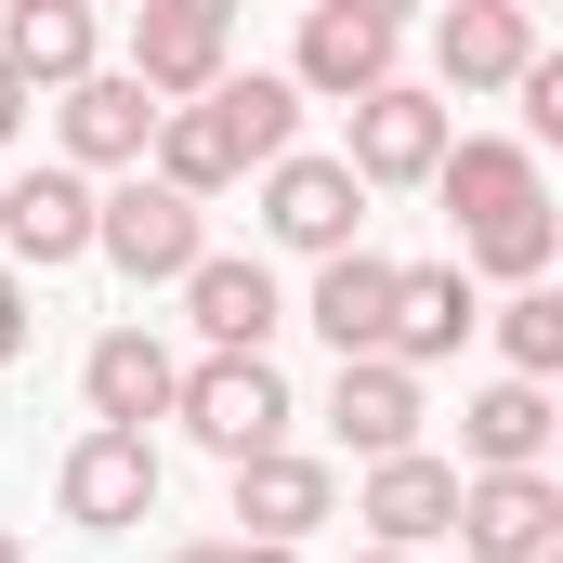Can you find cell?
<instances>
[{
  "label": "cell",
  "instance_id": "3957f363",
  "mask_svg": "<svg viewBox=\"0 0 563 563\" xmlns=\"http://www.w3.org/2000/svg\"><path fill=\"white\" fill-rule=\"evenodd\" d=\"M170 420H184L197 459H250V445H288L301 394L276 380V354H197V367L170 380Z\"/></svg>",
  "mask_w": 563,
  "mask_h": 563
},
{
  "label": "cell",
  "instance_id": "6da1fadb",
  "mask_svg": "<svg viewBox=\"0 0 563 563\" xmlns=\"http://www.w3.org/2000/svg\"><path fill=\"white\" fill-rule=\"evenodd\" d=\"M157 485H170V459H157V432H132V420H79L66 459H53V511H66L79 538L157 525Z\"/></svg>",
  "mask_w": 563,
  "mask_h": 563
},
{
  "label": "cell",
  "instance_id": "277c9868",
  "mask_svg": "<svg viewBox=\"0 0 563 563\" xmlns=\"http://www.w3.org/2000/svg\"><path fill=\"white\" fill-rule=\"evenodd\" d=\"M250 184H263V250H288V263H328V250L367 236V184H354L341 157H314V144L263 157Z\"/></svg>",
  "mask_w": 563,
  "mask_h": 563
},
{
  "label": "cell",
  "instance_id": "44dd1931",
  "mask_svg": "<svg viewBox=\"0 0 563 563\" xmlns=\"http://www.w3.org/2000/svg\"><path fill=\"white\" fill-rule=\"evenodd\" d=\"M525 459H551V380H485L472 407H459V472H525Z\"/></svg>",
  "mask_w": 563,
  "mask_h": 563
},
{
  "label": "cell",
  "instance_id": "7402d4cb",
  "mask_svg": "<svg viewBox=\"0 0 563 563\" xmlns=\"http://www.w3.org/2000/svg\"><path fill=\"white\" fill-rule=\"evenodd\" d=\"M197 106L223 119V144H236L250 170H263V157H288V144H301V92H288V66H223V79H210Z\"/></svg>",
  "mask_w": 563,
  "mask_h": 563
},
{
  "label": "cell",
  "instance_id": "ba28073f",
  "mask_svg": "<svg viewBox=\"0 0 563 563\" xmlns=\"http://www.w3.org/2000/svg\"><path fill=\"white\" fill-rule=\"evenodd\" d=\"M0 263H13V276H66V263H92V170H66V157L0 170Z\"/></svg>",
  "mask_w": 563,
  "mask_h": 563
},
{
  "label": "cell",
  "instance_id": "f546056e",
  "mask_svg": "<svg viewBox=\"0 0 563 563\" xmlns=\"http://www.w3.org/2000/svg\"><path fill=\"white\" fill-rule=\"evenodd\" d=\"M341 13H367V26H407V13H420V0H341Z\"/></svg>",
  "mask_w": 563,
  "mask_h": 563
},
{
  "label": "cell",
  "instance_id": "836d02e7",
  "mask_svg": "<svg viewBox=\"0 0 563 563\" xmlns=\"http://www.w3.org/2000/svg\"><path fill=\"white\" fill-rule=\"evenodd\" d=\"M79 13H106V0H79Z\"/></svg>",
  "mask_w": 563,
  "mask_h": 563
},
{
  "label": "cell",
  "instance_id": "ac0fdd59",
  "mask_svg": "<svg viewBox=\"0 0 563 563\" xmlns=\"http://www.w3.org/2000/svg\"><path fill=\"white\" fill-rule=\"evenodd\" d=\"M0 66H13L26 106H40V92H66V79L106 66V13H79V0H13V13H0Z\"/></svg>",
  "mask_w": 563,
  "mask_h": 563
},
{
  "label": "cell",
  "instance_id": "8fae6325",
  "mask_svg": "<svg viewBox=\"0 0 563 563\" xmlns=\"http://www.w3.org/2000/svg\"><path fill=\"white\" fill-rule=\"evenodd\" d=\"M53 106V157L66 170H144V132H157V92H144L132 66H92V79H66V92H40Z\"/></svg>",
  "mask_w": 563,
  "mask_h": 563
},
{
  "label": "cell",
  "instance_id": "d4e9b609",
  "mask_svg": "<svg viewBox=\"0 0 563 563\" xmlns=\"http://www.w3.org/2000/svg\"><path fill=\"white\" fill-rule=\"evenodd\" d=\"M511 92H525V144H551V132H563V53H551V40L525 53V79H511Z\"/></svg>",
  "mask_w": 563,
  "mask_h": 563
},
{
  "label": "cell",
  "instance_id": "9c48e42d",
  "mask_svg": "<svg viewBox=\"0 0 563 563\" xmlns=\"http://www.w3.org/2000/svg\"><path fill=\"white\" fill-rule=\"evenodd\" d=\"M380 79H407V26H367V13H341V0H301L288 92H301V106H354V92H380Z\"/></svg>",
  "mask_w": 563,
  "mask_h": 563
},
{
  "label": "cell",
  "instance_id": "8992f818",
  "mask_svg": "<svg viewBox=\"0 0 563 563\" xmlns=\"http://www.w3.org/2000/svg\"><path fill=\"white\" fill-rule=\"evenodd\" d=\"M445 538H459L472 563H551V551H563V485H551V459H525V472H459Z\"/></svg>",
  "mask_w": 563,
  "mask_h": 563
},
{
  "label": "cell",
  "instance_id": "5b68a950",
  "mask_svg": "<svg viewBox=\"0 0 563 563\" xmlns=\"http://www.w3.org/2000/svg\"><path fill=\"white\" fill-rule=\"evenodd\" d=\"M445 132H459V106H445L432 79H380V92H354V144H341V170H354L367 197H407V184H432Z\"/></svg>",
  "mask_w": 563,
  "mask_h": 563
},
{
  "label": "cell",
  "instance_id": "ffe728a7",
  "mask_svg": "<svg viewBox=\"0 0 563 563\" xmlns=\"http://www.w3.org/2000/svg\"><path fill=\"white\" fill-rule=\"evenodd\" d=\"M223 66H236V26H197V13H157V0L132 13V79L157 92V106H197V92H210Z\"/></svg>",
  "mask_w": 563,
  "mask_h": 563
},
{
  "label": "cell",
  "instance_id": "9a60e30c",
  "mask_svg": "<svg viewBox=\"0 0 563 563\" xmlns=\"http://www.w3.org/2000/svg\"><path fill=\"white\" fill-rule=\"evenodd\" d=\"M445 511H459V459H432V445L354 459V525H367L380 551H432V538H445Z\"/></svg>",
  "mask_w": 563,
  "mask_h": 563
},
{
  "label": "cell",
  "instance_id": "52a82bcc",
  "mask_svg": "<svg viewBox=\"0 0 563 563\" xmlns=\"http://www.w3.org/2000/svg\"><path fill=\"white\" fill-rule=\"evenodd\" d=\"M184 328H197V354H276V328H288V288L263 250H197L184 263Z\"/></svg>",
  "mask_w": 563,
  "mask_h": 563
},
{
  "label": "cell",
  "instance_id": "4fadbf2b",
  "mask_svg": "<svg viewBox=\"0 0 563 563\" xmlns=\"http://www.w3.org/2000/svg\"><path fill=\"white\" fill-rule=\"evenodd\" d=\"M223 498H236V538H314V525H341V472L314 459V445H250V459H223Z\"/></svg>",
  "mask_w": 563,
  "mask_h": 563
},
{
  "label": "cell",
  "instance_id": "603a6c76",
  "mask_svg": "<svg viewBox=\"0 0 563 563\" xmlns=\"http://www.w3.org/2000/svg\"><path fill=\"white\" fill-rule=\"evenodd\" d=\"M485 328H498V367H511V380H563V288H551V276L498 288Z\"/></svg>",
  "mask_w": 563,
  "mask_h": 563
},
{
  "label": "cell",
  "instance_id": "e575fe53",
  "mask_svg": "<svg viewBox=\"0 0 563 563\" xmlns=\"http://www.w3.org/2000/svg\"><path fill=\"white\" fill-rule=\"evenodd\" d=\"M525 13H538V0H525Z\"/></svg>",
  "mask_w": 563,
  "mask_h": 563
},
{
  "label": "cell",
  "instance_id": "d6986e66",
  "mask_svg": "<svg viewBox=\"0 0 563 563\" xmlns=\"http://www.w3.org/2000/svg\"><path fill=\"white\" fill-rule=\"evenodd\" d=\"M380 314H394V250H328L314 288H301V328L328 341V354H380Z\"/></svg>",
  "mask_w": 563,
  "mask_h": 563
},
{
  "label": "cell",
  "instance_id": "cb8c5ba5",
  "mask_svg": "<svg viewBox=\"0 0 563 563\" xmlns=\"http://www.w3.org/2000/svg\"><path fill=\"white\" fill-rule=\"evenodd\" d=\"M563 263V210H511V223H485V236H459V276L472 288H525Z\"/></svg>",
  "mask_w": 563,
  "mask_h": 563
},
{
  "label": "cell",
  "instance_id": "2e32d148",
  "mask_svg": "<svg viewBox=\"0 0 563 563\" xmlns=\"http://www.w3.org/2000/svg\"><path fill=\"white\" fill-rule=\"evenodd\" d=\"M485 328V288L459 276V263H394V314H380V354L394 367H459V341Z\"/></svg>",
  "mask_w": 563,
  "mask_h": 563
},
{
  "label": "cell",
  "instance_id": "1f68e13d",
  "mask_svg": "<svg viewBox=\"0 0 563 563\" xmlns=\"http://www.w3.org/2000/svg\"><path fill=\"white\" fill-rule=\"evenodd\" d=\"M341 563H420V551H380V538H367V551H341Z\"/></svg>",
  "mask_w": 563,
  "mask_h": 563
},
{
  "label": "cell",
  "instance_id": "30bf717a",
  "mask_svg": "<svg viewBox=\"0 0 563 563\" xmlns=\"http://www.w3.org/2000/svg\"><path fill=\"white\" fill-rule=\"evenodd\" d=\"M525 53H538V13H525V0H432V92H445V106L511 92Z\"/></svg>",
  "mask_w": 563,
  "mask_h": 563
},
{
  "label": "cell",
  "instance_id": "7c38bea8",
  "mask_svg": "<svg viewBox=\"0 0 563 563\" xmlns=\"http://www.w3.org/2000/svg\"><path fill=\"white\" fill-rule=\"evenodd\" d=\"M432 197H445L459 236H485V223H511V210H551V170H538V144H525V132H445Z\"/></svg>",
  "mask_w": 563,
  "mask_h": 563
},
{
  "label": "cell",
  "instance_id": "484cf974",
  "mask_svg": "<svg viewBox=\"0 0 563 563\" xmlns=\"http://www.w3.org/2000/svg\"><path fill=\"white\" fill-rule=\"evenodd\" d=\"M26 341H40V276H13V263H0V367H13Z\"/></svg>",
  "mask_w": 563,
  "mask_h": 563
},
{
  "label": "cell",
  "instance_id": "4316f807",
  "mask_svg": "<svg viewBox=\"0 0 563 563\" xmlns=\"http://www.w3.org/2000/svg\"><path fill=\"white\" fill-rule=\"evenodd\" d=\"M13 132H26V79L0 66V157H13Z\"/></svg>",
  "mask_w": 563,
  "mask_h": 563
},
{
  "label": "cell",
  "instance_id": "83f0119b",
  "mask_svg": "<svg viewBox=\"0 0 563 563\" xmlns=\"http://www.w3.org/2000/svg\"><path fill=\"white\" fill-rule=\"evenodd\" d=\"M223 563H301L288 538H223Z\"/></svg>",
  "mask_w": 563,
  "mask_h": 563
},
{
  "label": "cell",
  "instance_id": "e0dca14e",
  "mask_svg": "<svg viewBox=\"0 0 563 563\" xmlns=\"http://www.w3.org/2000/svg\"><path fill=\"white\" fill-rule=\"evenodd\" d=\"M170 380H184V354H170L157 328H106V341L79 354V407H92V420H132V432L170 420Z\"/></svg>",
  "mask_w": 563,
  "mask_h": 563
},
{
  "label": "cell",
  "instance_id": "5bb4252c",
  "mask_svg": "<svg viewBox=\"0 0 563 563\" xmlns=\"http://www.w3.org/2000/svg\"><path fill=\"white\" fill-rule=\"evenodd\" d=\"M314 420H328V445H341V459H394V445H420L432 380H420V367H394V354H341Z\"/></svg>",
  "mask_w": 563,
  "mask_h": 563
},
{
  "label": "cell",
  "instance_id": "4dcf8cb0",
  "mask_svg": "<svg viewBox=\"0 0 563 563\" xmlns=\"http://www.w3.org/2000/svg\"><path fill=\"white\" fill-rule=\"evenodd\" d=\"M157 563H223V538H184V551H157Z\"/></svg>",
  "mask_w": 563,
  "mask_h": 563
},
{
  "label": "cell",
  "instance_id": "7a4b0ae2",
  "mask_svg": "<svg viewBox=\"0 0 563 563\" xmlns=\"http://www.w3.org/2000/svg\"><path fill=\"white\" fill-rule=\"evenodd\" d=\"M197 250H210V210L184 184H157V170H106L92 184V263H119L132 288H170Z\"/></svg>",
  "mask_w": 563,
  "mask_h": 563
},
{
  "label": "cell",
  "instance_id": "f1b7e54d",
  "mask_svg": "<svg viewBox=\"0 0 563 563\" xmlns=\"http://www.w3.org/2000/svg\"><path fill=\"white\" fill-rule=\"evenodd\" d=\"M157 13H197V26H236V0H157Z\"/></svg>",
  "mask_w": 563,
  "mask_h": 563
},
{
  "label": "cell",
  "instance_id": "d6a6232c",
  "mask_svg": "<svg viewBox=\"0 0 563 563\" xmlns=\"http://www.w3.org/2000/svg\"><path fill=\"white\" fill-rule=\"evenodd\" d=\"M0 563H26V538H13V525H0Z\"/></svg>",
  "mask_w": 563,
  "mask_h": 563
},
{
  "label": "cell",
  "instance_id": "d590c367",
  "mask_svg": "<svg viewBox=\"0 0 563 563\" xmlns=\"http://www.w3.org/2000/svg\"><path fill=\"white\" fill-rule=\"evenodd\" d=\"M0 13H13V0H0Z\"/></svg>",
  "mask_w": 563,
  "mask_h": 563
}]
</instances>
